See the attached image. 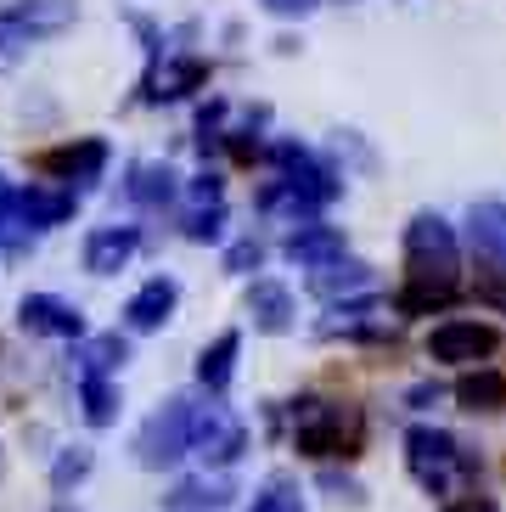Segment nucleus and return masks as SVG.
Masks as SVG:
<instances>
[{"instance_id":"obj_17","label":"nucleus","mask_w":506,"mask_h":512,"mask_svg":"<svg viewBox=\"0 0 506 512\" xmlns=\"http://www.w3.org/2000/svg\"><path fill=\"white\" fill-rule=\"evenodd\" d=\"M237 355H242V332H220L203 355H197V383L209 394L231 389V372H237Z\"/></svg>"},{"instance_id":"obj_22","label":"nucleus","mask_w":506,"mask_h":512,"mask_svg":"<svg viewBox=\"0 0 506 512\" xmlns=\"http://www.w3.org/2000/svg\"><path fill=\"white\" fill-rule=\"evenodd\" d=\"M467 226H473V248H478V254H490L495 265H506V203H478Z\"/></svg>"},{"instance_id":"obj_15","label":"nucleus","mask_w":506,"mask_h":512,"mask_svg":"<svg viewBox=\"0 0 506 512\" xmlns=\"http://www.w3.org/2000/svg\"><path fill=\"white\" fill-rule=\"evenodd\" d=\"M287 259H293V265H304V271H321V265H338L343 259V237L332 226H298V231H287Z\"/></svg>"},{"instance_id":"obj_25","label":"nucleus","mask_w":506,"mask_h":512,"mask_svg":"<svg viewBox=\"0 0 506 512\" xmlns=\"http://www.w3.org/2000/svg\"><path fill=\"white\" fill-rule=\"evenodd\" d=\"M130 361V344H124L119 332H102V338H85V349H79V366L85 372H113V366H124Z\"/></svg>"},{"instance_id":"obj_24","label":"nucleus","mask_w":506,"mask_h":512,"mask_svg":"<svg viewBox=\"0 0 506 512\" xmlns=\"http://www.w3.org/2000/svg\"><path fill=\"white\" fill-rule=\"evenodd\" d=\"M79 406H85L90 428H107V422H119V389L102 372H85L79 377Z\"/></svg>"},{"instance_id":"obj_7","label":"nucleus","mask_w":506,"mask_h":512,"mask_svg":"<svg viewBox=\"0 0 506 512\" xmlns=\"http://www.w3.org/2000/svg\"><path fill=\"white\" fill-rule=\"evenodd\" d=\"M495 349H501V338H495V327H484V321H445V327L428 332V355L445 361V366L490 361Z\"/></svg>"},{"instance_id":"obj_2","label":"nucleus","mask_w":506,"mask_h":512,"mask_svg":"<svg viewBox=\"0 0 506 512\" xmlns=\"http://www.w3.org/2000/svg\"><path fill=\"white\" fill-rule=\"evenodd\" d=\"M405 462H411V479L422 490H433V496H445V501H456V484L478 473V462L445 428H411L405 434Z\"/></svg>"},{"instance_id":"obj_6","label":"nucleus","mask_w":506,"mask_h":512,"mask_svg":"<svg viewBox=\"0 0 506 512\" xmlns=\"http://www.w3.org/2000/svg\"><path fill=\"white\" fill-rule=\"evenodd\" d=\"M276 164H282V181L293 186L310 209H327L332 197L343 192V181H338V169H327L315 152H304L298 141H276Z\"/></svg>"},{"instance_id":"obj_1","label":"nucleus","mask_w":506,"mask_h":512,"mask_svg":"<svg viewBox=\"0 0 506 512\" xmlns=\"http://www.w3.org/2000/svg\"><path fill=\"white\" fill-rule=\"evenodd\" d=\"M293 439L304 456H360V439H366V417L355 406H338V400H321V394H304L293 406Z\"/></svg>"},{"instance_id":"obj_30","label":"nucleus","mask_w":506,"mask_h":512,"mask_svg":"<svg viewBox=\"0 0 506 512\" xmlns=\"http://www.w3.org/2000/svg\"><path fill=\"white\" fill-rule=\"evenodd\" d=\"M259 259H265V248L248 237V242H237V248L225 254V271H259Z\"/></svg>"},{"instance_id":"obj_27","label":"nucleus","mask_w":506,"mask_h":512,"mask_svg":"<svg viewBox=\"0 0 506 512\" xmlns=\"http://www.w3.org/2000/svg\"><path fill=\"white\" fill-rule=\"evenodd\" d=\"M225 496H231L225 479H197V484H180L169 496V507H225Z\"/></svg>"},{"instance_id":"obj_21","label":"nucleus","mask_w":506,"mask_h":512,"mask_svg":"<svg viewBox=\"0 0 506 512\" xmlns=\"http://www.w3.org/2000/svg\"><path fill=\"white\" fill-rule=\"evenodd\" d=\"M456 400L467 411H506V372H490V366H478L456 383Z\"/></svg>"},{"instance_id":"obj_23","label":"nucleus","mask_w":506,"mask_h":512,"mask_svg":"<svg viewBox=\"0 0 506 512\" xmlns=\"http://www.w3.org/2000/svg\"><path fill=\"white\" fill-rule=\"evenodd\" d=\"M456 299V282H433V276H405L400 287V310L405 316H428V310H445V304Z\"/></svg>"},{"instance_id":"obj_19","label":"nucleus","mask_w":506,"mask_h":512,"mask_svg":"<svg viewBox=\"0 0 506 512\" xmlns=\"http://www.w3.org/2000/svg\"><path fill=\"white\" fill-rule=\"evenodd\" d=\"M321 332L327 338H383V332H394V321L377 310V304H332V316L321 321Z\"/></svg>"},{"instance_id":"obj_26","label":"nucleus","mask_w":506,"mask_h":512,"mask_svg":"<svg viewBox=\"0 0 506 512\" xmlns=\"http://www.w3.org/2000/svg\"><path fill=\"white\" fill-rule=\"evenodd\" d=\"M248 512H304V490L293 479H270L259 496H253Z\"/></svg>"},{"instance_id":"obj_29","label":"nucleus","mask_w":506,"mask_h":512,"mask_svg":"<svg viewBox=\"0 0 506 512\" xmlns=\"http://www.w3.org/2000/svg\"><path fill=\"white\" fill-rule=\"evenodd\" d=\"M220 226H225L220 203H203V209L186 214V237H192V242H214V237H220Z\"/></svg>"},{"instance_id":"obj_12","label":"nucleus","mask_w":506,"mask_h":512,"mask_svg":"<svg viewBox=\"0 0 506 512\" xmlns=\"http://www.w3.org/2000/svg\"><path fill=\"white\" fill-rule=\"evenodd\" d=\"M45 175H62V181H102L107 169V141L85 136V141H68V147H51L40 158Z\"/></svg>"},{"instance_id":"obj_14","label":"nucleus","mask_w":506,"mask_h":512,"mask_svg":"<svg viewBox=\"0 0 506 512\" xmlns=\"http://www.w3.org/2000/svg\"><path fill=\"white\" fill-rule=\"evenodd\" d=\"M310 293L327 304H349L355 293H372V265H360V259L321 265V271H310Z\"/></svg>"},{"instance_id":"obj_8","label":"nucleus","mask_w":506,"mask_h":512,"mask_svg":"<svg viewBox=\"0 0 506 512\" xmlns=\"http://www.w3.org/2000/svg\"><path fill=\"white\" fill-rule=\"evenodd\" d=\"M242 445H248V428H242L237 417L225 406H214V400H203V411H197V434H192V451L203 456L209 467H231L242 456Z\"/></svg>"},{"instance_id":"obj_10","label":"nucleus","mask_w":506,"mask_h":512,"mask_svg":"<svg viewBox=\"0 0 506 512\" xmlns=\"http://www.w3.org/2000/svg\"><path fill=\"white\" fill-rule=\"evenodd\" d=\"M12 214L23 231H51L74 214V192L62 186H29V192H12Z\"/></svg>"},{"instance_id":"obj_28","label":"nucleus","mask_w":506,"mask_h":512,"mask_svg":"<svg viewBox=\"0 0 506 512\" xmlns=\"http://www.w3.org/2000/svg\"><path fill=\"white\" fill-rule=\"evenodd\" d=\"M90 462H96V456L85 451V445H74V451H62L57 462H51V484H57V490H68V484H79L90 473Z\"/></svg>"},{"instance_id":"obj_5","label":"nucleus","mask_w":506,"mask_h":512,"mask_svg":"<svg viewBox=\"0 0 506 512\" xmlns=\"http://www.w3.org/2000/svg\"><path fill=\"white\" fill-rule=\"evenodd\" d=\"M405 265H411V276L456 282V271H462V248H456V231H450L439 214H417V220L405 226Z\"/></svg>"},{"instance_id":"obj_33","label":"nucleus","mask_w":506,"mask_h":512,"mask_svg":"<svg viewBox=\"0 0 506 512\" xmlns=\"http://www.w3.org/2000/svg\"><path fill=\"white\" fill-rule=\"evenodd\" d=\"M321 484H327V490H338V496H349V501L360 496L355 484H349V479H338V473H321Z\"/></svg>"},{"instance_id":"obj_18","label":"nucleus","mask_w":506,"mask_h":512,"mask_svg":"<svg viewBox=\"0 0 506 512\" xmlns=\"http://www.w3.org/2000/svg\"><path fill=\"white\" fill-rule=\"evenodd\" d=\"M197 85H209V62L175 57V62H164V74L147 79V96L152 102H180V96H192Z\"/></svg>"},{"instance_id":"obj_3","label":"nucleus","mask_w":506,"mask_h":512,"mask_svg":"<svg viewBox=\"0 0 506 512\" xmlns=\"http://www.w3.org/2000/svg\"><path fill=\"white\" fill-rule=\"evenodd\" d=\"M197 411H203L197 394H175L164 411H152V417L141 422V434H135V462L141 467H175L180 456L192 451Z\"/></svg>"},{"instance_id":"obj_13","label":"nucleus","mask_w":506,"mask_h":512,"mask_svg":"<svg viewBox=\"0 0 506 512\" xmlns=\"http://www.w3.org/2000/svg\"><path fill=\"white\" fill-rule=\"evenodd\" d=\"M135 248H141V231H135V226H102V231H90V242H85V271H90V276L124 271Z\"/></svg>"},{"instance_id":"obj_9","label":"nucleus","mask_w":506,"mask_h":512,"mask_svg":"<svg viewBox=\"0 0 506 512\" xmlns=\"http://www.w3.org/2000/svg\"><path fill=\"white\" fill-rule=\"evenodd\" d=\"M17 327L34 332V338H85V316L57 293H29L17 304Z\"/></svg>"},{"instance_id":"obj_4","label":"nucleus","mask_w":506,"mask_h":512,"mask_svg":"<svg viewBox=\"0 0 506 512\" xmlns=\"http://www.w3.org/2000/svg\"><path fill=\"white\" fill-rule=\"evenodd\" d=\"M68 23H74V0H17V6H0V68H12L34 40L62 34Z\"/></svg>"},{"instance_id":"obj_20","label":"nucleus","mask_w":506,"mask_h":512,"mask_svg":"<svg viewBox=\"0 0 506 512\" xmlns=\"http://www.w3.org/2000/svg\"><path fill=\"white\" fill-rule=\"evenodd\" d=\"M175 192H180V181H175L169 164H135L130 181H124V197H130V203H147V209L175 203Z\"/></svg>"},{"instance_id":"obj_11","label":"nucleus","mask_w":506,"mask_h":512,"mask_svg":"<svg viewBox=\"0 0 506 512\" xmlns=\"http://www.w3.org/2000/svg\"><path fill=\"white\" fill-rule=\"evenodd\" d=\"M175 304H180V282L175 276H152V282L135 287V299L124 304V321H130V332H158L175 316Z\"/></svg>"},{"instance_id":"obj_32","label":"nucleus","mask_w":506,"mask_h":512,"mask_svg":"<svg viewBox=\"0 0 506 512\" xmlns=\"http://www.w3.org/2000/svg\"><path fill=\"white\" fill-rule=\"evenodd\" d=\"M445 512H495V501L490 496H456V501H445Z\"/></svg>"},{"instance_id":"obj_16","label":"nucleus","mask_w":506,"mask_h":512,"mask_svg":"<svg viewBox=\"0 0 506 512\" xmlns=\"http://www.w3.org/2000/svg\"><path fill=\"white\" fill-rule=\"evenodd\" d=\"M248 316H253V327L259 332H287L293 327V293H287L282 282H253L248 287Z\"/></svg>"},{"instance_id":"obj_31","label":"nucleus","mask_w":506,"mask_h":512,"mask_svg":"<svg viewBox=\"0 0 506 512\" xmlns=\"http://www.w3.org/2000/svg\"><path fill=\"white\" fill-rule=\"evenodd\" d=\"M259 6H265V12H276V17H304L315 0H259Z\"/></svg>"},{"instance_id":"obj_35","label":"nucleus","mask_w":506,"mask_h":512,"mask_svg":"<svg viewBox=\"0 0 506 512\" xmlns=\"http://www.w3.org/2000/svg\"><path fill=\"white\" fill-rule=\"evenodd\" d=\"M57 512H74V507H57Z\"/></svg>"},{"instance_id":"obj_34","label":"nucleus","mask_w":506,"mask_h":512,"mask_svg":"<svg viewBox=\"0 0 506 512\" xmlns=\"http://www.w3.org/2000/svg\"><path fill=\"white\" fill-rule=\"evenodd\" d=\"M6 197H12V186H6V181H0V203H6Z\"/></svg>"}]
</instances>
